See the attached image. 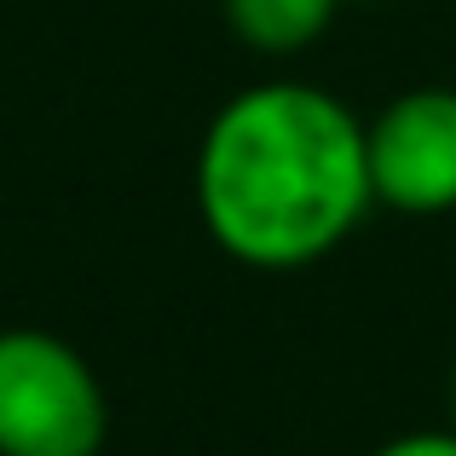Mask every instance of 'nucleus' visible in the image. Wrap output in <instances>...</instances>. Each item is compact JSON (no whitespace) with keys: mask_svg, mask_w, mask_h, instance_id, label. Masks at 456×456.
<instances>
[{"mask_svg":"<svg viewBox=\"0 0 456 456\" xmlns=\"http://www.w3.org/2000/svg\"><path fill=\"white\" fill-rule=\"evenodd\" d=\"M191 197L225 260L248 272L318 266L376 208L364 116L318 81H255L208 116Z\"/></svg>","mask_w":456,"mask_h":456,"instance_id":"obj_1","label":"nucleus"},{"mask_svg":"<svg viewBox=\"0 0 456 456\" xmlns=\"http://www.w3.org/2000/svg\"><path fill=\"white\" fill-rule=\"evenodd\" d=\"M110 393L76 341L41 323L0 330V456H104Z\"/></svg>","mask_w":456,"mask_h":456,"instance_id":"obj_2","label":"nucleus"},{"mask_svg":"<svg viewBox=\"0 0 456 456\" xmlns=\"http://www.w3.org/2000/svg\"><path fill=\"white\" fill-rule=\"evenodd\" d=\"M381 208L434 220L456 208V87H404L364 122Z\"/></svg>","mask_w":456,"mask_h":456,"instance_id":"obj_3","label":"nucleus"},{"mask_svg":"<svg viewBox=\"0 0 456 456\" xmlns=\"http://www.w3.org/2000/svg\"><path fill=\"white\" fill-rule=\"evenodd\" d=\"M220 6L243 46H255L266 58H289V53H306L330 29L341 0H220Z\"/></svg>","mask_w":456,"mask_h":456,"instance_id":"obj_4","label":"nucleus"},{"mask_svg":"<svg viewBox=\"0 0 456 456\" xmlns=\"http://www.w3.org/2000/svg\"><path fill=\"white\" fill-rule=\"evenodd\" d=\"M370 456H456V428H411V434H393L387 445H376Z\"/></svg>","mask_w":456,"mask_h":456,"instance_id":"obj_5","label":"nucleus"},{"mask_svg":"<svg viewBox=\"0 0 456 456\" xmlns=\"http://www.w3.org/2000/svg\"><path fill=\"white\" fill-rule=\"evenodd\" d=\"M451 428H456V376H451Z\"/></svg>","mask_w":456,"mask_h":456,"instance_id":"obj_6","label":"nucleus"}]
</instances>
